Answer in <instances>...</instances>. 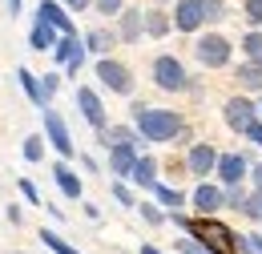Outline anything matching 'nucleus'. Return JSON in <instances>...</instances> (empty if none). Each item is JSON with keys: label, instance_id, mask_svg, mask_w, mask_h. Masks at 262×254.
Here are the masks:
<instances>
[{"label": "nucleus", "instance_id": "f257e3e1", "mask_svg": "<svg viewBox=\"0 0 262 254\" xmlns=\"http://www.w3.org/2000/svg\"><path fill=\"white\" fill-rule=\"evenodd\" d=\"M133 125L141 133V141H178L186 133V121L173 109H154L141 101H133Z\"/></svg>", "mask_w": 262, "mask_h": 254}, {"label": "nucleus", "instance_id": "f03ea898", "mask_svg": "<svg viewBox=\"0 0 262 254\" xmlns=\"http://www.w3.org/2000/svg\"><path fill=\"white\" fill-rule=\"evenodd\" d=\"M154 81H158V89H165V93H182V89H190V77H186L182 61L169 57V53H162V57L154 61Z\"/></svg>", "mask_w": 262, "mask_h": 254}, {"label": "nucleus", "instance_id": "7ed1b4c3", "mask_svg": "<svg viewBox=\"0 0 262 254\" xmlns=\"http://www.w3.org/2000/svg\"><path fill=\"white\" fill-rule=\"evenodd\" d=\"M93 73H97V81L109 89V93H121V97L133 93V73H129L121 61H113V57H101Z\"/></svg>", "mask_w": 262, "mask_h": 254}, {"label": "nucleus", "instance_id": "20e7f679", "mask_svg": "<svg viewBox=\"0 0 262 254\" xmlns=\"http://www.w3.org/2000/svg\"><path fill=\"white\" fill-rule=\"evenodd\" d=\"M222 117H226V125L234 133H246V129L258 121V105L250 97H230L226 105H222Z\"/></svg>", "mask_w": 262, "mask_h": 254}, {"label": "nucleus", "instance_id": "39448f33", "mask_svg": "<svg viewBox=\"0 0 262 254\" xmlns=\"http://www.w3.org/2000/svg\"><path fill=\"white\" fill-rule=\"evenodd\" d=\"M194 53H198V61L206 65V69H222V65H230V40L218 36V32H206V36L194 45Z\"/></svg>", "mask_w": 262, "mask_h": 254}, {"label": "nucleus", "instance_id": "423d86ee", "mask_svg": "<svg viewBox=\"0 0 262 254\" xmlns=\"http://www.w3.org/2000/svg\"><path fill=\"white\" fill-rule=\"evenodd\" d=\"M45 137L53 141V150L61 154V158H73L77 150H73V137H69V125H65V117L57 113V109H45Z\"/></svg>", "mask_w": 262, "mask_h": 254}, {"label": "nucleus", "instance_id": "0eeeda50", "mask_svg": "<svg viewBox=\"0 0 262 254\" xmlns=\"http://www.w3.org/2000/svg\"><path fill=\"white\" fill-rule=\"evenodd\" d=\"M218 150L214 145H206V141H198V145H190V154H186V170L194 174V178H210L214 170H218Z\"/></svg>", "mask_w": 262, "mask_h": 254}, {"label": "nucleus", "instance_id": "6e6552de", "mask_svg": "<svg viewBox=\"0 0 262 254\" xmlns=\"http://www.w3.org/2000/svg\"><path fill=\"white\" fill-rule=\"evenodd\" d=\"M202 25H206L202 0H178V4H173V29L178 32H198Z\"/></svg>", "mask_w": 262, "mask_h": 254}, {"label": "nucleus", "instance_id": "1a4fd4ad", "mask_svg": "<svg viewBox=\"0 0 262 254\" xmlns=\"http://www.w3.org/2000/svg\"><path fill=\"white\" fill-rule=\"evenodd\" d=\"M77 109H81V117H85L89 125L97 129V133L109 125V121H105V105H101V97L93 93L89 85H81V89H77Z\"/></svg>", "mask_w": 262, "mask_h": 254}, {"label": "nucleus", "instance_id": "9d476101", "mask_svg": "<svg viewBox=\"0 0 262 254\" xmlns=\"http://www.w3.org/2000/svg\"><path fill=\"white\" fill-rule=\"evenodd\" d=\"M190 202H194V210L202 214V218H214V214L226 206V190H218V186L202 182V186L194 190V198H190Z\"/></svg>", "mask_w": 262, "mask_h": 254}, {"label": "nucleus", "instance_id": "9b49d317", "mask_svg": "<svg viewBox=\"0 0 262 254\" xmlns=\"http://www.w3.org/2000/svg\"><path fill=\"white\" fill-rule=\"evenodd\" d=\"M36 16H40V20H49L53 29L65 32V36H69V32H77V25L69 20V8L61 4V0H40V4H36Z\"/></svg>", "mask_w": 262, "mask_h": 254}, {"label": "nucleus", "instance_id": "f8f14e48", "mask_svg": "<svg viewBox=\"0 0 262 254\" xmlns=\"http://www.w3.org/2000/svg\"><path fill=\"white\" fill-rule=\"evenodd\" d=\"M246 170H250V161L242 158V154H222L214 174H218V182H222V186H238V182L246 178Z\"/></svg>", "mask_w": 262, "mask_h": 254}, {"label": "nucleus", "instance_id": "ddd939ff", "mask_svg": "<svg viewBox=\"0 0 262 254\" xmlns=\"http://www.w3.org/2000/svg\"><path fill=\"white\" fill-rule=\"evenodd\" d=\"M145 32V12L141 8H121V20H117V40L125 45H137Z\"/></svg>", "mask_w": 262, "mask_h": 254}, {"label": "nucleus", "instance_id": "4468645a", "mask_svg": "<svg viewBox=\"0 0 262 254\" xmlns=\"http://www.w3.org/2000/svg\"><path fill=\"white\" fill-rule=\"evenodd\" d=\"M133 165H137V141L109 145V170H113L117 178H133Z\"/></svg>", "mask_w": 262, "mask_h": 254}, {"label": "nucleus", "instance_id": "2eb2a0df", "mask_svg": "<svg viewBox=\"0 0 262 254\" xmlns=\"http://www.w3.org/2000/svg\"><path fill=\"white\" fill-rule=\"evenodd\" d=\"M65 32H57L49 20H40L36 16V25H33V32H29V45H33L36 53H49V49H57V40H61Z\"/></svg>", "mask_w": 262, "mask_h": 254}, {"label": "nucleus", "instance_id": "dca6fc26", "mask_svg": "<svg viewBox=\"0 0 262 254\" xmlns=\"http://www.w3.org/2000/svg\"><path fill=\"white\" fill-rule=\"evenodd\" d=\"M53 178H57V186H61V194H65L69 202H77V198H81V190H85V186H81V178L69 170V161H65V158L53 165Z\"/></svg>", "mask_w": 262, "mask_h": 254}, {"label": "nucleus", "instance_id": "f3484780", "mask_svg": "<svg viewBox=\"0 0 262 254\" xmlns=\"http://www.w3.org/2000/svg\"><path fill=\"white\" fill-rule=\"evenodd\" d=\"M129 182L137 186V190H154V186H158V161H154V158H137Z\"/></svg>", "mask_w": 262, "mask_h": 254}, {"label": "nucleus", "instance_id": "a211bd4d", "mask_svg": "<svg viewBox=\"0 0 262 254\" xmlns=\"http://www.w3.org/2000/svg\"><path fill=\"white\" fill-rule=\"evenodd\" d=\"M16 81H20V89L29 93V101H33L36 109H49V101H45V89H40V81H36L33 69H16Z\"/></svg>", "mask_w": 262, "mask_h": 254}, {"label": "nucleus", "instance_id": "6ab92c4d", "mask_svg": "<svg viewBox=\"0 0 262 254\" xmlns=\"http://www.w3.org/2000/svg\"><path fill=\"white\" fill-rule=\"evenodd\" d=\"M141 133L137 129H129V125H105L101 129V145L109 150V145H125V141H137Z\"/></svg>", "mask_w": 262, "mask_h": 254}, {"label": "nucleus", "instance_id": "aec40b11", "mask_svg": "<svg viewBox=\"0 0 262 254\" xmlns=\"http://www.w3.org/2000/svg\"><path fill=\"white\" fill-rule=\"evenodd\" d=\"M238 85L242 89H250V93H262V65H254V61H246V65H238Z\"/></svg>", "mask_w": 262, "mask_h": 254}, {"label": "nucleus", "instance_id": "412c9836", "mask_svg": "<svg viewBox=\"0 0 262 254\" xmlns=\"http://www.w3.org/2000/svg\"><path fill=\"white\" fill-rule=\"evenodd\" d=\"M85 49V40H77V32H69V36H61L57 40V49H53V57H57V65H69L77 53Z\"/></svg>", "mask_w": 262, "mask_h": 254}, {"label": "nucleus", "instance_id": "4be33fe9", "mask_svg": "<svg viewBox=\"0 0 262 254\" xmlns=\"http://www.w3.org/2000/svg\"><path fill=\"white\" fill-rule=\"evenodd\" d=\"M113 40H117L113 32H105V29H93V32H89V36H85V49H89V53H97V57H105Z\"/></svg>", "mask_w": 262, "mask_h": 254}, {"label": "nucleus", "instance_id": "5701e85b", "mask_svg": "<svg viewBox=\"0 0 262 254\" xmlns=\"http://www.w3.org/2000/svg\"><path fill=\"white\" fill-rule=\"evenodd\" d=\"M145 32H149L154 40H162L165 32H169V20H165L162 8H149V12H145Z\"/></svg>", "mask_w": 262, "mask_h": 254}, {"label": "nucleus", "instance_id": "b1692460", "mask_svg": "<svg viewBox=\"0 0 262 254\" xmlns=\"http://www.w3.org/2000/svg\"><path fill=\"white\" fill-rule=\"evenodd\" d=\"M149 194L162 202L165 210H182V202H186V198H182V190H173V186H162V182H158V186H154Z\"/></svg>", "mask_w": 262, "mask_h": 254}, {"label": "nucleus", "instance_id": "393cba45", "mask_svg": "<svg viewBox=\"0 0 262 254\" xmlns=\"http://www.w3.org/2000/svg\"><path fill=\"white\" fill-rule=\"evenodd\" d=\"M40 242H45V246H49L53 254H81L77 246H69V242L61 238V234H57V230H40Z\"/></svg>", "mask_w": 262, "mask_h": 254}, {"label": "nucleus", "instance_id": "a878e982", "mask_svg": "<svg viewBox=\"0 0 262 254\" xmlns=\"http://www.w3.org/2000/svg\"><path fill=\"white\" fill-rule=\"evenodd\" d=\"M242 49H246V61L262 65V32H246L242 36Z\"/></svg>", "mask_w": 262, "mask_h": 254}, {"label": "nucleus", "instance_id": "bb28decb", "mask_svg": "<svg viewBox=\"0 0 262 254\" xmlns=\"http://www.w3.org/2000/svg\"><path fill=\"white\" fill-rule=\"evenodd\" d=\"M246 198H250V194L242 190V182H238V186H226V206H230V210H238V214H242Z\"/></svg>", "mask_w": 262, "mask_h": 254}, {"label": "nucleus", "instance_id": "cd10ccee", "mask_svg": "<svg viewBox=\"0 0 262 254\" xmlns=\"http://www.w3.org/2000/svg\"><path fill=\"white\" fill-rule=\"evenodd\" d=\"M45 158V141L40 137H25V161H40Z\"/></svg>", "mask_w": 262, "mask_h": 254}, {"label": "nucleus", "instance_id": "c85d7f7f", "mask_svg": "<svg viewBox=\"0 0 262 254\" xmlns=\"http://www.w3.org/2000/svg\"><path fill=\"white\" fill-rule=\"evenodd\" d=\"M202 8H206V20H222L226 16V0H202Z\"/></svg>", "mask_w": 262, "mask_h": 254}, {"label": "nucleus", "instance_id": "c756f323", "mask_svg": "<svg viewBox=\"0 0 262 254\" xmlns=\"http://www.w3.org/2000/svg\"><path fill=\"white\" fill-rule=\"evenodd\" d=\"M242 214H246V218H258V222H262V190L246 198V206H242Z\"/></svg>", "mask_w": 262, "mask_h": 254}, {"label": "nucleus", "instance_id": "7c9ffc66", "mask_svg": "<svg viewBox=\"0 0 262 254\" xmlns=\"http://www.w3.org/2000/svg\"><path fill=\"white\" fill-rule=\"evenodd\" d=\"M93 8H97V12H105V16H121L125 0H93Z\"/></svg>", "mask_w": 262, "mask_h": 254}, {"label": "nucleus", "instance_id": "2f4dec72", "mask_svg": "<svg viewBox=\"0 0 262 254\" xmlns=\"http://www.w3.org/2000/svg\"><path fill=\"white\" fill-rule=\"evenodd\" d=\"M141 218H145L149 226H162V222H165V214L154 206V202H141Z\"/></svg>", "mask_w": 262, "mask_h": 254}, {"label": "nucleus", "instance_id": "473e14b6", "mask_svg": "<svg viewBox=\"0 0 262 254\" xmlns=\"http://www.w3.org/2000/svg\"><path fill=\"white\" fill-rule=\"evenodd\" d=\"M57 85H61V77H57V73H45V81H40V89H45V101H53V97H57Z\"/></svg>", "mask_w": 262, "mask_h": 254}, {"label": "nucleus", "instance_id": "72a5a7b5", "mask_svg": "<svg viewBox=\"0 0 262 254\" xmlns=\"http://www.w3.org/2000/svg\"><path fill=\"white\" fill-rule=\"evenodd\" d=\"M113 198H117L121 206H137V202H133V194H129V186H125V182H113Z\"/></svg>", "mask_w": 262, "mask_h": 254}, {"label": "nucleus", "instance_id": "f704fd0d", "mask_svg": "<svg viewBox=\"0 0 262 254\" xmlns=\"http://www.w3.org/2000/svg\"><path fill=\"white\" fill-rule=\"evenodd\" d=\"M246 16H250L254 25H262V0H246Z\"/></svg>", "mask_w": 262, "mask_h": 254}, {"label": "nucleus", "instance_id": "c9c22d12", "mask_svg": "<svg viewBox=\"0 0 262 254\" xmlns=\"http://www.w3.org/2000/svg\"><path fill=\"white\" fill-rule=\"evenodd\" d=\"M242 137H250V141H254V145H258V150H262V117H258V121H254V125H250V129H246Z\"/></svg>", "mask_w": 262, "mask_h": 254}, {"label": "nucleus", "instance_id": "e433bc0d", "mask_svg": "<svg viewBox=\"0 0 262 254\" xmlns=\"http://www.w3.org/2000/svg\"><path fill=\"white\" fill-rule=\"evenodd\" d=\"M20 194H25L29 202H40V194H36V186L29 182V178H20Z\"/></svg>", "mask_w": 262, "mask_h": 254}, {"label": "nucleus", "instance_id": "4c0bfd02", "mask_svg": "<svg viewBox=\"0 0 262 254\" xmlns=\"http://www.w3.org/2000/svg\"><path fill=\"white\" fill-rule=\"evenodd\" d=\"M65 8H73V12H85V8H93V0H61Z\"/></svg>", "mask_w": 262, "mask_h": 254}, {"label": "nucleus", "instance_id": "58836bf2", "mask_svg": "<svg viewBox=\"0 0 262 254\" xmlns=\"http://www.w3.org/2000/svg\"><path fill=\"white\" fill-rule=\"evenodd\" d=\"M81 65H85V49H81V53H77V57H73V61L65 65V73H77V69H81Z\"/></svg>", "mask_w": 262, "mask_h": 254}, {"label": "nucleus", "instance_id": "ea45409f", "mask_svg": "<svg viewBox=\"0 0 262 254\" xmlns=\"http://www.w3.org/2000/svg\"><path fill=\"white\" fill-rule=\"evenodd\" d=\"M250 174H254V186L262 190V161H258V165H250Z\"/></svg>", "mask_w": 262, "mask_h": 254}, {"label": "nucleus", "instance_id": "a19ab883", "mask_svg": "<svg viewBox=\"0 0 262 254\" xmlns=\"http://www.w3.org/2000/svg\"><path fill=\"white\" fill-rule=\"evenodd\" d=\"M20 4H25V0H8V12L16 16V12H20Z\"/></svg>", "mask_w": 262, "mask_h": 254}, {"label": "nucleus", "instance_id": "79ce46f5", "mask_svg": "<svg viewBox=\"0 0 262 254\" xmlns=\"http://www.w3.org/2000/svg\"><path fill=\"white\" fill-rule=\"evenodd\" d=\"M250 242H254V250L262 254V234H250Z\"/></svg>", "mask_w": 262, "mask_h": 254}, {"label": "nucleus", "instance_id": "37998d69", "mask_svg": "<svg viewBox=\"0 0 262 254\" xmlns=\"http://www.w3.org/2000/svg\"><path fill=\"white\" fill-rule=\"evenodd\" d=\"M141 254H162V250H158V246H149V242H145V246H141Z\"/></svg>", "mask_w": 262, "mask_h": 254}, {"label": "nucleus", "instance_id": "c03bdc74", "mask_svg": "<svg viewBox=\"0 0 262 254\" xmlns=\"http://www.w3.org/2000/svg\"><path fill=\"white\" fill-rule=\"evenodd\" d=\"M258 117H262V101H258Z\"/></svg>", "mask_w": 262, "mask_h": 254}]
</instances>
